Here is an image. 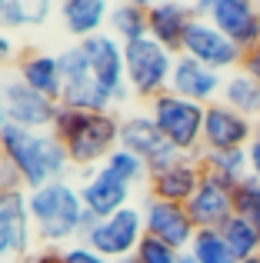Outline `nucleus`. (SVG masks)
Listing matches in <instances>:
<instances>
[{
    "instance_id": "20",
    "label": "nucleus",
    "mask_w": 260,
    "mask_h": 263,
    "mask_svg": "<svg viewBox=\"0 0 260 263\" xmlns=\"http://www.w3.org/2000/svg\"><path fill=\"white\" fill-rule=\"evenodd\" d=\"M190 20H194V7H187V4H174V0L150 4L147 7V27H150L147 37L157 40L160 47H167L170 53H180Z\"/></svg>"
},
{
    "instance_id": "38",
    "label": "nucleus",
    "mask_w": 260,
    "mask_h": 263,
    "mask_svg": "<svg viewBox=\"0 0 260 263\" xmlns=\"http://www.w3.org/2000/svg\"><path fill=\"white\" fill-rule=\"evenodd\" d=\"M7 127V103H4V80H0V130Z\"/></svg>"
},
{
    "instance_id": "12",
    "label": "nucleus",
    "mask_w": 260,
    "mask_h": 263,
    "mask_svg": "<svg viewBox=\"0 0 260 263\" xmlns=\"http://www.w3.org/2000/svg\"><path fill=\"white\" fill-rule=\"evenodd\" d=\"M257 137V123L237 114L224 100L210 103L203 114V150H247Z\"/></svg>"
},
{
    "instance_id": "31",
    "label": "nucleus",
    "mask_w": 260,
    "mask_h": 263,
    "mask_svg": "<svg viewBox=\"0 0 260 263\" xmlns=\"http://www.w3.org/2000/svg\"><path fill=\"white\" fill-rule=\"evenodd\" d=\"M27 10L24 0H0V30H24Z\"/></svg>"
},
{
    "instance_id": "28",
    "label": "nucleus",
    "mask_w": 260,
    "mask_h": 263,
    "mask_svg": "<svg viewBox=\"0 0 260 263\" xmlns=\"http://www.w3.org/2000/svg\"><path fill=\"white\" fill-rule=\"evenodd\" d=\"M104 167L110 170V174H117L124 183H130V186H137V183H147L150 180V170H147V163L140 160V157H134L130 150H124V147H117L110 157L104 160Z\"/></svg>"
},
{
    "instance_id": "6",
    "label": "nucleus",
    "mask_w": 260,
    "mask_h": 263,
    "mask_svg": "<svg viewBox=\"0 0 260 263\" xmlns=\"http://www.w3.org/2000/svg\"><path fill=\"white\" fill-rule=\"evenodd\" d=\"M57 60H60V73H64V97H60V103H67L73 110H84V114H114V97L94 80L80 44L60 50Z\"/></svg>"
},
{
    "instance_id": "41",
    "label": "nucleus",
    "mask_w": 260,
    "mask_h": 263,
    "mask_svg": "<svg viewBox=\"0 0 260 263\" xmlns=\"http://www.w3.org/2000/svg\"><path fill=\"white\" fill-rule=\"evenodd\" d=\"M244 263H257V260H244Z\"/></svg>"
},
{
    "instance_id": "32",
    "label": "nucleus",
    "mask_w": 260,
    "mask_h": 263,
    "mask_svg": "<svg viewBox=\"0 0 260 263\" xmlns=\"http://www.w3.org/2000/svg\"><path fill=\"white\" fill-rule=\"evenodd\" d=\"M20 190H27L24 177L17 174V167H13L10 160L0 157V193H20Z\"/></svg>"
},
{
    "instance_id": "18",
    "label": "nucleus",
    "mask_w": 260,
    "mask_h": 263,
    "mask_svg": "<svg viewBox=\"0 0 260 263\" xmlns=\"http://www.w3.org/2000/svg\"><path fill=\"white\" fill-rule=\"evenodd\" d=\"M170 93L183 97V100H194L200 107H210V103L220 100L224 93V73L210 70V67L197 64V60L177 53L174 73H170Z\"/></svg>"
},
{
    "instance_id": "1",
    "label": "nucleus",
    "mask_w": 260,
    "mask_h": 263,
    "mask_svg": "<svg viewBox=\"0 0 260 263\" xmlns=\"http://www.w3.org/2000/svg\"><path fill=\"white\" fill-rule=\"evenodd\" d=\"M0 157L17 167L27 190H37V186L50 183V180H67V174L73 170L67 147L50 130L37 134V130H24V127L7 123L0 130Z\"/></svg>"
},
{
    "instance_id": "22",
    "label": "nucleus",
    "mask_w": 260,
    "mask_h": 263,
    "mask_svg": "<svg viewBox=\"0 0 260 263\" xmlns=\"http://www.w3.org/2000/svg\"><path fill=\"white\" fill-rule=\"evenodd\" d=\"M107 17H110V7L104 0H64L60 4V20H64V30L77 40L97 37L104 33Z\"/></svg>"
},
{
    "instance_id": "7",
    "label": "nucleus",
    "mask_w": 260,
    "mask_h": 263,
    "mask_svg": "<svg viewBox=\"0 0 260 263\" xmlns=\"http://www.w3.org/2000/svg\"><path fill=\"white\" fill-rule=\"evenodd\" d=\"M140 240H143V213H140V206H124V210L114 213V217L97 220V227L87 233L84 247L97 250L100 257H107L114 263H127L134 257V250L140 247Z\"/></svg>"
},
{
    "instance_id": "17",
    "label": "nucleus",
    "mask_w": 260,
    "mask_h": 263,
    "mask_svg": "<svg viewBox=\"0 0 260 263\" xmlns=\"http://www.w3.org/2000/svg\"><path fill=\"white\" fill-rule=\"evenodd\" d=\"M187 213H190L197 230H220L234 217V186H227L217 177L203 174L197 193L187 200Z\"/></svg>"
},
{
    "instance_id": "34",
    "label": "nucleus",
    "mask_w": 260,
    "mask_h": 263,
    "mask_svg": "<svg viewBox=\"0 0 260 263\" xmlns=\"http://www.w3.org/2000/svg\"><path fill=\"white\" fill-rule=\"evenodd\" d=\"M24 263H64V250H53V247H44V250L27 253Z\"/></svg>"
},
{
    "instance_id": "3",
    "label": "nucleus",
    "mask_w": 260,
    "mask_h": 263,
    "mask_svg": "<svg viewBox=\"0 0 260 263\" xmlns=\"http://www.w3.org/2000/svg\"><path fill=\"white\" fill-rule=\"evenodd\" d=\"M150 120L157 123V130L163 134V140L183 157H200L203 150V114L207 107L194 100H183L177 93H160L150 100Z\"/></svg>"
},
{
    "instance_id": "27",
    "label": "nucleus",
    "mask_w": 260,
    "mask_h": 263,
    "mask_svg": "<svg viewBox=\"0 0 260 263\" xmlns=\"http://www.w3.org/2000/svg\"><path fill=\"white\" fill-rule=\"evenodd\" d=\"M190 257L197 263H237L234 253L227 250V243H224L220 230H197L194 243H190Z\"/></svg>"
},
{
    "instance_id": "16",
    "label": "nucleus",
    "mask_w": 260,
    "mask_h": 263,
    "mask_svg": "<svg viewBox=\"0 0 260 263\" xmlns=\"http://www.w3.org/2000/svg\"><path fill=\"white\" fill-rule=\"evenodd\" d=\"M77 190H80V200H84V210H90L94 217L107 220V217H114V213H120L124 206H130L134 186L124 183L117 174H110V170L100 163V167L87 170L84 183H77Z\"/></svg>"
},
{
    "instance_id": "9",
    "label": "nucleus",
    "mask_w": 260,
    "mask_h": 263,
    "mask_svg": "<svg viewBox=\"0 0 260 263\" xmlns=\"http://www.w3.org/2000/svg\"><path fill=\"white\" fill-rule=\"evenodd\" d=\"M80 50L87 57L94 80L114 97V107L127 103L130 87H127V70H124V44L114 40L110 33H97V37L80 40Z\"/></svg>"
},
{
    "instance_id": "40",
    "label": "nucleus",
    "mask_w": 260,
    "mask_h": 263,
    "mask_svg": "<svg viewBox=\"0 0 260 263\" xmlns=\"http://www.w3.org/2000/svg\"><path fill=\"white\" fill-rule=\"evenodd\" d=\"M257 137H260V117H257Z\"/></svg>"
},
{
    "instance_id": "42",
    "label": "nucleus",
    "mask_w": 260,
    "mask_h": 263,
    "mask_svg": "<svg viewBox=\"0 0 260 263\" xmlns=\"http://www.w3.org/2000/svg\"><path fill=\"white\" fill-rule=\"evenodd\" d=\"M257 263H260V257H257Z\"/></svg>"
},
{
    "instance_id": "35",
    "label": "nucleus",
    "mask_w": 260,
    "mask_h": 263,
    "mask_svg": "<svg viewBox=\"0 0 260 263\" xmlns=\"http://www.w3.org/2000/svg\"><path fill=\"white\" fill-rule=\"evenodd\" d=\"M240 70L247 73V77H254L257 84H260V47H254V50H247V53H244Z\"/></svg>"
},
{
    "instance_id": "2",
    "label": "nucleus",
    "mask_w": 260,
    "mask_h": 263,
    "mask_svg": "<svg viewBox=\"0 0 260 263\" xmlns=\"http://www.w3.org/2000/svg\"><path fill=\"white\" fill-rule=\"evenodd\" d=\"M27 210H30L33 233L44 247L57 250L67 240H80V220H84V200L77 183L70 180H50V183L27 190Z\"/></svg>"
},
{
    "instance_id": "11",
    "label": "nucleus",
    "mask_w": 260,
    "mask_h": 263,
    "mask_svg": "<svg viewBox=\"0 0 260 263\" xmlns=\"http://www.w3.org/2000/svg\"><path fill=\"white\" fill-rule=\"evenodd\" d=\"M140 213H143V233H147V237L163 240L167 247H174V250H180V253L190 250V243H194V237H197V227H194V220H190L187 206L147 197L143 206H140Z\"/></svg>"
},
{
    "instance_id": "24",
    "label": "nucleus",
    "mask_w": 260,
    "mask_h": 263,
    "mask_svg": "<svg viewBox=\"0 0 260 263\" xmlns=\"http://www.w3.org/2000/svg\"><path fill=\"white\" fill-rule=\"evenodd\" d=\"M147 7L150 4H117L110 7V17H107V33L120 44H134V40H143L150 33L147 27Z\"/></svg>"
},
{
    "instance_id": "29",
    "label": "nucleus",
    "mask_w": 260,
    "mask_h": 263,
    "mask_svg": "<svg viewBox=\"0 0 260 263\" xmlns=\"http://www.w3.org/2000/svg\"><path fill=\"white\" fill-rule=\"evenodd\" d=\"M234 213L244 217V220H250V223L257 227V233H260V183L254 177H247L234 190Z\"/></svg>"
},
{
    "instance_id": "15",
    "label": "nucleus",
    "mask_w": 260,
    "mask_h": 263,
    "mask_svg": "<svg viewBox=\"0 0 260 263\" xmlns=\"http://www.w3.org/2000/svg\"><path fill=\"white\" fill-rule=\"evenodd\" d=\"M37 237L27 210V190L20 193H0V263L4 260H24L30 253V240Z\"/></svg>"
},
{
    "instance_id": "13",
    "label": "nucleus",
    "mask_w": 260,
    "mask_h": 263,
    "mask_svg": "<svg viewBox=\"0 0 260 263\" xmlns=\"http://www.w3.org/2000/svg\"><path fill=\"white\" fill-rule=\"evenodd\" d=\"M4 103H7V123L37 130V134H47L53 127V117H57V107H60V103L47 100L44 93L30 90L20 77L4 80Z\"/></svg>"
},
{
    "instance_id": "21",
    "label": "nucleus",
    "mask_w": 260,
    "mask_h": 263,
    "mask_svg": "<svg viewBox=\"0 0 260 263\" xmlns=\"http://www.w3.org/2000/svg\"><path fill=\"white\" fill-rule=\"evenodd\" d=\"M17 77L30 90L44 93L47 100H53V103H60V97H64V73H60L57 53L27 50L24 57L17 60Z\"/></svg>"
},
{
    "instance_id": "8",
    "label": "nucleus",
    "mask_w": 260,
    "mask_h": 263,
    "mask_svg": "<svg viewBox=\"0 0 260 263\" xmlns=\"http://www.w3.org/2000/svg\"><path fill=\"white\" fill-rule=\"evenodd\" d=\"M183 57L197 60V64L210 67L217 73H234L240 70V60H244V50L234 44L230 37H224L207 17H194L183 33V47H180Z\"/></svg>"
},
{
    "instance_id": "37",
    "label": "nucleus",
    "mask_w": 260,
    "mask_h": 263,
    "mask_svg": "<svg viewBox=\"0 0 260 263\" xmlns=\"http://www.w3.org/2000/svg\"><path fill=\"white\" fill-rule=\"evenodd\" d=\"M247 160H250V177L260 183V137H254V143L247 147Z\"/></svg>"
},
{
    "instance_id": "14",
    "label": "nucleus",
    "mask_w": 260,
    "mask_h": 263,
    "mask_svg": "<svg viewBox=\"0 0 260 263\" xmlns=\"http://www.w3.org/2000/svg\"><path fill=\"white\" fill-rule=\"evenodd\" d=\"M207 20L244 53L260 47V7L250 0H210Z\"/></svg>"
},
{
    "instance_id": "23",
    "label": "nucleus",
    "mask_w": 260,
    "mask_h": 263,
    "mask_svg": "<svg viewBox=\"0 0 260 263\" xmlns=\"http://www.w3.org/2000/svg\"><path fill=\"white\" fill-rule=\"evenodd\" d=\"M200 167L203 174L217 177L220 183L234 186V190L250 177L247 150H200Z\"/></svg>"
},
{
    "instance_id": "33",
    "label": "nucleus",
    "mask_w": 260,
    "mask_h": 263,
    "mask_svg": "<svg viewBox=\"0 0 260 263\" xmlns=\"http://www.w3.org/2000/svg\"><path fill=\"white\" fill-rule=\"evenodd\" d=\"M64 263H114V260L100 257L97 250H90V247H84V243H73V247L64 250Z\"/></svg>"
},
{
    "instance_id": "30",
    "label": "nucleus",
    "mask_w": 260,
    "mask_h": 263,
    "mask_svg": "<svg viewBox=\"0 0 260 263\" xmlns=\"http://www.w3.org/2000/svg\"><path fill=\"white\" fill-rule=\"evenodd\" d=\"M130 263H180V250H174V247H167L163 240H154V237L143 233V240L134 250Z\"/></svg>"
},
{
    "instance_id": "5",
    "label": "nucleus",
    "mask_w": 260,
    "mask_h": 263,
    "mask_svg": "<svg viewBox=\"0 0 260 263\" xmlns=\"http://www.w3.org/2000/svg\"><path fill=\"white\" fill-rule=\"evenodd\" d=\"M70 163L77 170H94L120 147V117L117 114H84L73 130V137L64 143Z\"/></svg>"
},
{
    "instance_id": "25",
    "label": "nucleus",
    "mask_w": 260,
    "mask_h": 263,
    "mask_svg": "<svg viewBox=\"0 0 260 263\" xmlns=\"http://www.w3.org/2000/svg\"><path fill=\"white\" fill-rule=\"evenodd\" d=\"M220 100L227 103V107H234L237 114H244V117H260V84L254 77H247L244 70H234V73H227L224 77V93H220Z\"/></svg>"
},
{
    "instance_id": "26",
    "label": "nucleus",
    "mask_w": 260,
    "mask_h": 263,
    "mask_svg": "<svg viewBox=\"0 0 260 263\" xmlns=\"http://www.w3.org/2000/svg\"><path fill=\"white\" fill-rule=\"evenodd\" d=\"M220 237H224V243H227V250L234 253L237 263L260 257V233H257V227L250 223V220H244V217L234 213V217L220 227Z\"/></svg>"
},
{
    "instance_id": "43",
    "label": "nucleus",
    "mask_w": 260,
    "mask_h": 263,
    "mask_svg": "<svg viewBox=\"0 0 260 263\" xmlns=\"http://www.w3.org/2000/svg\"><path fill=\"white\" fill-rule=\"evenodd\" d=\"M127 263H130V260H127Z\"/></svg>"
},
{
    "instance_id": "36",
    "label": "nucleus",
    "mask_w": 260,
    "mask_h": 263,
    "mask_svg": "<svg viewBox=\"0 0 260 263\" xmlns=\"http://www.w3.org/2000/svg\"><path fill=\"white\" fill-rule=\"evenodd\" d=\"M13 53H17V44H13V37H10L7 30H0V67L10 64Z\"/></svg>"
},
{
    "instance_id": "19",
    "label": "nucleus",
    "mask_w": 260,
    "mask_h": 263,
    "mask_svg": "<svg viewBox=\"0 0 260 263\" xmlns=\"http://www.w3.org/2000/svg\"><path fill=\"white\" fill-rule=\"evenodd\" d=\"M200 180H203L200 157H180L174 167L160 170V174H150V180H147V197L187 206V200L197 193Z\"/></svg>"
},
{
    "instance_id": "39",
    "label": "nucleus",
    "mask_w": 260,
    "mask_h": 263,
    "mask_svg": "<svg viewBox=\"0 0 260 263\" xmlns=\"http://www.w3.org/2000/svg\"><path fill=\"white\" fill-rule=\"evenodd\" d=\"M180 263H197V260L190 257V253H180Z\"/></svg>"
},
{
    "instance_id": "4",
    "label": "nucleus",
    "mask_w": 260,
    "mask_h": 263,
    "mask_svg": "<svg viewBox=\"0 0 260 263\" xmlns=\"http://www.w3.org/2000/svg\"><path fill=\"white\" fill-rule=\"evenodd\" d=\"M177 53L160 47L157 40L143 37L124 47V70H127V87L140 100H154V97L170 90V73H174Z\"/></svg>"
},
{
    "instance_id": "10",
    "label": "nucleus",
    "mask_w": 260,
    "mask_h": 263,
    "mask_svg": "<svg viewBox=\"0 0 260 263\" xmlns=\"http://www.w3.org/2000/svg\"><path fill=\"white\" fill-rule=\"evenodd\" d=\"M120 147L130 150L134 157H140L150 174H160V170L174 167L183 157L163 140V134L157 130V123L150 120V114H130V117L120 120Z\"/></svg>"
}]
</instances>
